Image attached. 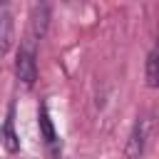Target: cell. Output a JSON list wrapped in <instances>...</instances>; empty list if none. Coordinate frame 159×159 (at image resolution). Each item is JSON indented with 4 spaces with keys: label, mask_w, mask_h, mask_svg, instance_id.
Instances as JSON below:
<instances>
[{
    "label": "cell",
    "mask_w": 159,
    "mask_h": 159,
    "mask_svg": "<svg viewBox=\"0 0 159 159\" xmlns=\"http://www.w3.org/2000/svg\"><path fill=\"white\" fill-rule=\"evenodd\" d=\"M47 27H50V5H45V2L32 5V10H30V25H27L25 40L32 42V45H37V42L45 37Z\"/></svg>",
    "instance_id": "cell-4"
},
{
    "label": "cell",
    "mask_w": 159,
    "mask_h": 159,
    "mask_svg": "<svg viewBox=\"0 0 159 159\" xmlns=\"http://www.w3.org/2000/svg\"><path fill=\"white\" fill-rule=\"evenodd\" d=\"M159 57H157V47H152L149 50V55H147V65H144V80H147V87H157L159 84Z\"/></svg>",
    "instance_id": "cell-6"
},
{
    "label": "cell",
    "mask_w": 159,
    "mask_h": 159,
    "mask_svg": "<svg viewBox=\"0 0 159 159\" xmlns=\"http://www.w3.org/2000/svg\"><path fill=\"white\" fill-rule=\"evenodd\" d=\"M15 37V22H12V12L7 7H0V57L10 50Z\"/></svg>",
    "instance_id": "cell-5"
},
{
    "label": "cell",
    "mask_w": 159,
    "mask_h": 159,
    "mask_svg": "<svg viewBox=\"0 0 159 159\" xmlns=\"http://www.w3.org/2000/svg\"><path fill=\"white\" fill-rule=\"evenodd\" d=\"M37 45L32 42H22L17 55H15V77L25 84V87H32L35 80H37Z\"/></svg>",
    "instance_id": "cell-1"
},
{
    "label": "cell",
    "mask_w": 159,
    "mask_h": 159,
    "mask_svg": "<svg viewBox=\"0 0 159 159\" xmlns=\"http://www.w3.org/2000/svg\"><path fill=\"white\" fill-rule=\"evenodd\" d=\"M37 124H40V134H42V142H45V149H47L50 159H60V152H62L60 134H57V129H55V122H52L50 109H47V104H45V102L40 104V112H37Z\"/></svg>",
    "instance_id": "cell-3"
},
{
    "label": "cell",
    "mask_w": 159,
    "mask_h": 159,
    "mask_svg": "<svg viewBox=\"0 0 159 159\" xmlns=\"http://www.w3.org/2000/svg\"><path fill=\"white\" fill-rule=\"evenodd\" d=\"M0 147H2V129H0Z\"/></svg>",
    "instance_id": "cell-7"
},
{
    "label": "cell",
    "mask_w": 159,
    "mask_h": 159,
    "mask_svg": "<svg viewBox=\"0 0 159 159\" xmlns=\"http://www.w3.org/2000/svg\"><path fill=\"white\" fill-rule=\"evenodd\" d=\"M149 134H152V119L147 114H139L134 127H132V134L127 139V159H142L144 157L147 144H149Z\"/></svg>",
    "instance_id": "cell-2"
}]
</instances>
